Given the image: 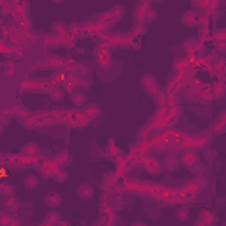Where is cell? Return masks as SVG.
Listing matches in <instances>:
<instances>
[{"label":"cell","instance_id":"obj_1","mask_svg":"<svg viewBox=\"0 0 226 226\" xmlns=\"http://www.w3.org/2000/svg\"><path fill=\"white\" fill-rule=\"evenodd\" d=\"M78 194H80V198H83V200H90L92 194H94V189L90 187L88 184H81L80 189H78Z\"/></svg>","mask_w":226,"mask_h":226},{"label":"cell","instance_id":"obj_2","mask_svg":"<svg viewBox=\"0 0 226 226\" xmlns=\"http://www.w3.org/2000/svg\"><path fill=\"white\" fill-rule=\"evenodd\" d=\"M46 203L55 209V207H58V205L62 203V196L58 193H50L48 196H46Z\"/></svg>","mask_w":226,"mask_h":226},{"label":"cell","instance_id":"obj_3","mask_svg":"<svg viewBox=\"0 0 226 226\" xmlns=\"http://www.w3.org/2000/svg\"><path fill=\"white\" fill-rule=\"evenodd\" d=\"M166 168H168V170L170 171H173L177 168V166H178V159H177L175 155H168V157H166Z\"/></svg>","mask_w":226,"mask_h":226},{"label":"cell","instance_id":"obj_4","mask_svg":"<svg viewBox=\"0 0 226 226\" xmlns=\"http://www.w3.org/2000/svg\"><path fill=\"white\" fill-rule=\"evenodd\" d=\"M37 182L39 180H37V177L35 175H28L27 178H25V186H27L28 189H35L37 187Z\"/></svg>","mask_w":226,"mask_h":226},{"label":"cell","instance_id":"obj_5","mask_svg":"<svg viewBox=\"0 0 226 226\" xmlns=\"http://www.w3.org/2000/svg\"><path fill=\"white\" fill-rule=\"evenodd\" d=\"M62 95H64V92H62L60 88H57V90H51V97L55 101H60L62 99Z\"/></svg>","mask_w":226,"mask_h":226},{"label":"cell","instance_id":"obj_6","mask_svg":"<svg viewBox=\"0 0 226 226\" xmlns=\"http://www.w3.org/2000/svg\"><path fill=\"white\" fill-rule=\"evenodd\" d=\"M72 101H74V104H83V103H85V95L83 94H74Z\"/></svg>","mask_w":226,"mask_h":226},{"label":"cell","instance_id":"obj_7","mask_svg":"<svg viewBox=\"0 0 226 226\" xmlns=\"http://www.w3.org/2000/svg\"><path fill=\"white\" fill-rule=\"evenodd\" d=\"M215 155H217V152H215V150H207V152H205V157H207V159L209 161H214L215 159Z\"/></svg>","mask_w":226,"mask_h":226},{"label":"cell","instance_id":"obj_8","mask_svg":"<svg viewBox=\"0 0 226 226\" xmlns=\"http://www.w3.org/2000/svg\"><path fill=\"white\" fill-rule=\"evenodd\" d=\"M187 210L184 209V210H180V212H178V219H187Z\"/></svg>","mask_w":226,"mask_h":226}]
</instances>
